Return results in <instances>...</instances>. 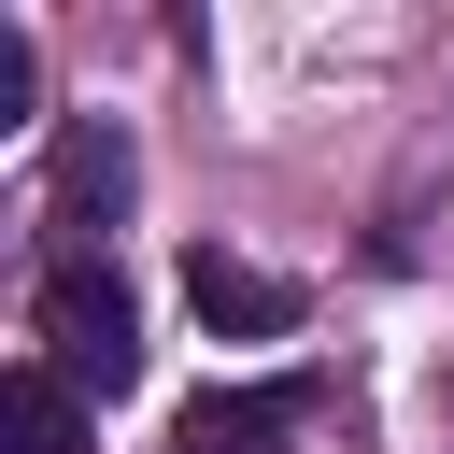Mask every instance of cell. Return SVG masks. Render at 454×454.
<instances>
[{
	"label": "cell",
	"instance_id": "obj_6",
	"mask_svg": "<svg viewBox=\"0 0 454 454\" xmlns=\"http://www.w3.org/2000/svg\"><path fill=\"white\" fill-rule=\"evenodd\" d=\"M28 85H43L28 71V28H0V128H28Z\"/></svg>",
	"mask_w": 454,
	"mask_h": 454
},
{
	"label": "cell",
	"instance_id": "obj_4",
	"mask_svg": "<svg viewBox=\"0 0 454 454\" xmlns=\"http://www.w3.org/2000/svg\"><path fill=\"white\" fill-rule=\"evenodd\" d=\"M99 213H128V142L114 128H71L57 142V227H99Z\"/></svg>",
	"mask_w": 454,
	"mask_h": 454
},
{
	"label": "cell",
	"instance_id": "obj_3",
	"mask_svg": "<svg viewBox=\"0 0 454 454\" xmlns=\"http://www.w3.org/2000/svg\"><path fill=\"white\" fill-rule=\"evenodd\" d=\"M298 426H312V383H213V397H184L170 454H270Z\"/></svg>",
	"mask_w": 454,
	"mask_h": 454
},
{
	"label": "cell",
	"instance_id": "obj_2",
	"mask_svg": "<svg viewBox=\"0 0 454 454\" xmlns=\"http://www.w3.org/2000/svg\"><path fill=\"white\" fill-rule=\"evenodd\" d=\"M184 312H199L213 340H298V284L255 270V255H227V241L184 255Z\"/></svg>",
	"mask_w": 454,
	"mask_h": 454
},
{
	"label": "cell",
	"instance_id": "obj_1",
	"mask_svg": "<svg viewBox=\"0 0 454 454\" xmlns=\"http://www.w3.org/2000/svg\"><path fill=\"white\" fill-rule=\"evenodd\" d=\"M28 326H43V369H57L71 397H114V383L142 369V312H128V284H114L99 255H57L43 298H28Z\"/></svg>",
	"mask_w": 454,
	"mask_h": 454
},
{
	"label": "cell",
	"instance_id": "obj_5",
	"mask_svg": "<svg viewBox=\"0 0 454 454\" xmlns=\"http://www.w3.org/2000/svg\"><path fill=\"white\" fill-rule=\"evenodd\" d=\"M14 454H85V397H71L43 355L14 369Z\"/></svg>",
	"mask_w": 454,
	"mask_h": 454
}]
</instances>
